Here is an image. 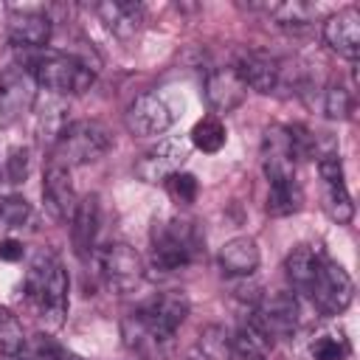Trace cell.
<instances>
[{"label": "cell", "mask_w": 360, "mask_h": 360, "mask_svg": "<svg viewBox=\"0 0 360 360\" xmlns=\"http://www.w3.org/2000/svg\"><path fill=\"white\" fill-rule=\"evenodd\" d=\"M25 295L48 326H62L68 315V273L51 250H39L25 270Z\"/></svg>", "instance_id": "obj_1"}, {"label": "cell", "mask_w": 360, "mask_h": 360, "mask_svg": "<svg viewBox=\"0 0 360 360\" xmlns=\"http://www.w3.org/2000/svg\"><path fill=\"white\" fill-rule=\"evenodd\" d=\"M152 264L155 270L174 273L202 253V233L194 219L172 217L152 225Z\"/></svg>", "instance_id": "obj_2"}, {"label": "cell", "mask_w": 360, "mask_h": 360, "mask_svg": "<svg viewBox=\"0 0 360 360\" xmlns=\"http://www.w3.org/2000/svg\"><path fill=\"white\" fill-rule=\"evenodd\" d=\"M31 73L39 87L56 93V96H76L90 90L96 79V68L90 59L76 56V53H59V51H45L31 59Z\"/></svg>", "instance_id": "obj_3"}, {"label": "cell", "mask_w": 360, "mask_h": 360, "mask_svg": "<svg viewBox=\"0 0 360 360\" xmlns=\"http://www.w3.org/2000/svg\"><path fill=\"white\" fill-rule=\"evenodd\" d=\"M112 146V135L107 132L104 124L98 121H70L59 141L53 143V158L51 163H59V166H84V163H93L98 158L107 155V149Z\"/></svg>", "instance_id": "obj_4"}, {"label": "cell", "mask_w": 360, "mask_h": 360, "mask_svg": "<svg viewBox=\"0 0 360 360\" xmlns=\"http://www.w3.org/2000/svg\"><path fill=\"white\" fill-rule=\"evenodd\" d=\"M96 270L110 292L127 295L143 278V259L135 248H129L124 242H112L96 253Z\"/></svg>", "instance_id": "obj_5"}, {"label": "cell", "mask_w": 360, "mask_h": 360, "mask_svg": "<svg viewBox=\"0 0 360 360\" xmlns=\"http://www.w3.org/2000/svg\"><path fill=\"white\" fill-rule=\"evenodd\" d=\"M307 295H309V301L315 304V309L321 315H340V312L349 309V304L354 298V284L338 262L323 259V264H321L312 287L307 290Z\"/></svg>", "instance_id": "obj_6"}, {"label": "cell", "mask_w": 360, "mask_h": 360, "mask_svg": "<svg viewBox=\"0 0 360 360\" xmlns=\"http://www.w3.org/2000/svg\"><path fill=\"white\" fill-rule=\"evenodd\" d=\"M298 318H301V307H298V298L287 290H276V292H267L256 301V309H253V323L270 338H290L295 329H298Z\"/></svg>", "instance_id": "obj_7"}, {"label": "cell", "mask_w": 360, "mask_h": 360, "mask_svg": "<svg viewBox=\"0 0 360 360\" xmlns=\"http://www.w3.org/2000/svg\"><path fill=\"white\" fill-rule=\"evenodd\" d=\"M37 79L25 65H8L0 73V124H11L25 115L37 98Z\"/></svg>", "instance_id": "obj_8"}, {"label": "cell", "mask_w": 360, "mask_h": 360, "mask_svg": "<svg viewBox=\"0 0 360 360\" xmlns=\"http://www.w3.org/2000/svg\"><path fill=\"white\" fill-rule=\"evenodd\" d=\"M188 309H191V304L183 290H163V292L152 295L149 301H143L141 307H135L138 318L163 338H174V332L186 321Z\"/></svg>", "instance_id": "obj_9"}, {"label": "cell", "mask_w": 360, "mask_h": 360, "mask_svg": "<svg viewBox=\"0 0 360 360\" xmlns=\"http://www.w3.org/2000/svg\"><path fill=\"white\" fill-rule=\"evenodd\" d=\"M174 112L158 93H141L124 112V124L135 138H152L172 127Z\"/></svg>", "instance_id": "obj_10"}, {"label": "cell", "mask_w": 360, "mask_h": 360, "mask_svg": "<svg viewBox=\"0 0 360 360\" xmlns=\"http://www.w3.org/2000/svg\"><path fill=\"white\" fill-rule=\"evenodd\" d=\"M186 160H188V141L166 138L141 155V160L135 163V174L143 183H160V180H169L172 174H177Z\"/></svg>", "instance_id": "obj_11"}, {"label": "cell", "mask_w": 360, "mask_h": 360, "mask_svg": "<svg viewBox=\"0 0 360 360\" xmlns=\"http://www.w3.org/2000/svg\"><path fill=\"white\" fill-rule=\"evenodd\" d=\"M42 202H45V211L56 222H70L79 200H76V191H73V180H70V169L68 166L48 163L45 177H42Z\"/></svg>", "instance_id": "obj_12"}, {"label": "cell", "mask_w": 360, "mask_h": 360, "mask_svg": "<svg viewBox=\"0 0 360 360\" xmlns=\"http://www.w3.org/2000/svg\"><path fill=\"white\" fill-rule=\"evenodd\" d=\"M121 338H124V346L132 354L143 357V360H166L172 354V343H174V338H163L155 329H149L138 318L135 309L124 315V321H121Z\"/></svg>", "instance_id": "obj_13"}, {"label": "cell", "mask_w": 360, "mask_h": 360, "mask_svg": "<svg viewBox=\"0 0 360 360\" xmlns=\"http://www.w3.org/2000/svg\"><path fill=\"white\" fill-rule=\"evenodd\" d=\"M323 42L343 59L354 62L360 56V11L354 6L340 8L323 22Z\"/></svg>", "instance_id": "obj_14"}, {"label": "cell", "mask_w": 360, "mask_h": 360, "mask_svg": "<svg viewBox=\"0 0 360 360\" xmlns=\"http://www.w3.org/2000/svg\"><path fill=\"white\" fill-rule=\"evenodd\" d=\"M233 70L239 73L242 84L256 93H276L281 84V65L262 51H245L239 53Z\"/></svg>", "instance_id": "obj_15"}, {"label": "cell", "mask_w": 360, "mask_h": 360, "mask_svg": "<svg viewBox=\"0 0 360 360\" xmlns=\"http://www.w3.org/2000/svg\"><path fill=\"white\" fill-rule=\"evenodd\" d=\"M202 90H205V101H208V107H211L214 112H231V110H236V107L245 101V96H248V87L242 84V79H239V73L233 70V65H231V68H214V70L205 76Z\"/></svg>", "instance_id": "obj_16"}, {"label": "cell", "mask_w": 360, "mask_h": 360, "mask_svg": "<svg viewBox=\"0 0 360 360\" xmlns=\"http://www.w3.org/2000/svg\"><path fill=\"white\" fill-rule=\"evenodd\" d=\"M98 20L107 25L110 34H115L118 39H132L141 28H143V6L135 0H104L96 6Z\"/></svg>", "instance_id": "obj_17"}, {"label": "cell", "mask_w": 360, "mask_h": 360, "mask_svg": "<svg viewBox=\"0 0 360 360\" xmlns=\"http://www.w3.org/2000/svg\"><path fill=\"white\" fill-rule=\"evenodd\" d=\"M98 222H101L98 194H84L76 202V211L70 217V239H73V250L79 256H87L93 250V242H96V233H98Z\"/></svg>", "instance_id": "obj_18"}, {"label": "cell", "mask_w": 360, "mask_h": 360, "mask_svg": "<svg viewBox=\"0 0 360 360\" xmlns=\"http://www.w3.org/2000/svg\"><path fill=\"white\" fill-rule=\"evenodd\" d=\"M259 267V245L250 236H233L219 248V270L231 278H248Z\"/></svg>", "instance_id": "obj_19"}, {"label": "cell", "mask_w": 360, "mask_h": 360, "mask_svg": "<svg viewBox=\"0 0 360 360\" xmlns=\"http://www.w3.org/2000/svg\"><path fill=\"white\" fill-rule=\"evenodd\" d=\"M8 39L17 48H45L51 39V20L39 11H17L8 17Z\"/></svg>", "instance_id": "obj_20"}, {"label": "cell", "mask_w": 360, "mask_h": 360, "mask_svg": "<svg viewBox=\"0 0 360 360\" xmlns=\"http://www.w3.org/2000/svg\"><path fill=\"white\" fill-rule=\"evenodd\" d=\"M323 259H326V256H323L318 248H312V245H298V248L287 256V262H284V270H287L290 284H292L298 292L307 295V290L312 287V281H315V276H318Z\"/></svg>", "instance_id": "obj_21"}, {"label": "cell", "mask_w": 360, "mask_h": 360, "mask_svg": "<svg viewBox=\"0 0 360 360\" xmlns=\"http://www.w3.org/2000/svg\"><path fill=\"white\" fill-rule=\"evenodd\" d=\"M270 349H273V340L253 321L242 323L231 338V354L239 360H267Z\"/></svg>", "instance_id": "obj_22"}, {"label": "cell", "mask_w": 360, "mask_h": 360, "mask_svg": "<svg viewBox=\"0 0 360 360\" xmlns=\"http://www.w3.org/2000/svg\"><path fill=\"white\" fill-rule=\"evenodd\" d=\"M262 11H267V17H270L276 25L290 28V31H301V28H307V25L315 20V14H318V8H315V6L301 3V0L264 3V6H262Z\"/></svg>", "instance_id": "obj_23"}, {"label": "cell", "mask_w": 360, "mask_h": 360, "mask_svg": "<svg viewBox=\"0 0 360 360\" xmlns=\"http://www.w3.org/2000/svg\"><path fill=\"white\" fill-rule=\"evenodd\" d=\"M228 357H231V335L217 323L205 326L186 354V360H228Z\"/></svg>", "instance_id": "obj_24"}, {"label": "cell", "mask_w": 360, "mask_h": 360, "mask_svg": "<svg viewBox=\"0 0 360 360\" xmlns=\"http://www.w3.org/2000/svg\"><path fill=\"white\" fill-rule=\"evenodd\" d=\"M301 202H304V191H301V186L295 180H290V183L270 186L264 211L270 217H290V214H295L301 208Z\"/></svg>", "instance_id": "obj_25"}, {"label": "cell", "mask_w": 360, "mask_h": 360, "mask_svg": "<svg viewBox=\"0 0 360 360\" xmlns=\"http://www.w3.org/2000/svg\"><path fill=\"white\" fill-rule=\"evenodd\" d=\"M8 360H73V354H68L53 338L34 335V338H25L22 349Z\"/></svg>", "instance_id": "obj_26"}, {"label": "cell", "mask_w": 360, "mask_h": 360, "mask_svg": "<svg viewBox=\"0 0 360 360\" xmlns=\"http://www.w3.org/2000/svg\"><path fill=\"white\" fill-rule=\"evenodd\" d=\"M225 141H228L225 124L219 118H214V115L200 118L194 124V129H191V143L197 149H202V152H219L225 146Z\"/></svg>", "instance_id": "obj_27"}, {"label": "cell", "mask_w": 360, "mask_h": 360, "mask_svg": "<svg viewBox=\"0 0 360 360\" xmlns=\"http://www.w3.org/2000/svg\"><path fill=\"white\" fill-rule=\"evenodd\" d=\"M323 211H326V217L335 219L338 225L352 222V217H354V202H352V194L346 191V183H332V186H326V191H323Z\"/></svg>", "instance_id": "obj_28"}, {"label": "cell", "mask_w": 360, "mask_h": 360, "mask_svg": "<svg viewBox=\"0 0 360 360\" xmlns=\"http://www.w3.org/2000/svg\"><path fill=\"white\" fill-rule=\"evenodd\" d=\"M68 124L70 121H65V107L59 101L56 104H48V110H42L39 112V121H37V138H39V143L53 149V143L59 141V135H62V129Z\"/></svg>", "instance_id": "obj_29"}, {"label": "cell", "mask_w": 360, "mask_h": 360, "mask_svg": "<svg viewBox=\"0 0 360 360\" xmlns=\"http://www.w3.org/2000/svg\"><path fill=\"white\" fill-rule=\"evenodd\" d=\"M25 343V332L22 323L17 321V315L6 307H0V352L6 357H14Z\"/></svg>", "instance_id": "obj_30"}, {"label": "cell", "mask_w": 360, "mask_h": 360, "mask_svg": "<svg viewBox=\"0 0 360 360\" xmlns=\"http://www.w3.org/2000/svg\"><path fill=\"white\" fill-rule=\"evenodd\" d=\"M31 217V205L25 197L8 194L0 197V228H22Z\"/></svg>", "instance_id": "obj_31"}, {"label": "cell", "mask_w": 360, "mask_h": 360, "mask_svg": "<svg viewBox=\"0 0 360 360\" xmlns=\"http://www.w3.org/2000/svg\"><path fill=\"white\" fill-rule=\"evenodd\" d=\"M284 129H287V143H290V155H292V160H307V158L315 155V149H318V138H315L307 127L292 124V127H284Z\"/></svg>", "instance_id": "obj_32"}, {"label": "cell", "mask_w": 360, "mask_h": 360, "mask_svg": "<svg viewBox=\"0 0 360 360\" xmlns=\"http://www.w3.org/2000/svg\"><path fill=\"white\" fill-rule=\"evenodd\" d=\"M323 112H326L329 118H335V121L349 118V112H352V93H349V90H346L340 82H332V84L326 87Z\"/></svg>", "instance_id": "obj_33"}, {"label": "cell", "mask_w": 360, "mask_h": 360, "mask_svg": "<svg viewBox=\"0 0 360 360\" xmlns=\"http://www.w3.org/2000/svg\"><path fill=\"white\" fill-rule=\"evenodd\" d=\"M309 352L312 360H343L349 354V340L343 335H321Z\"/></svg>", "instance_id": "obj_34"}, {"label": "cell", "mask_w": 360, "mask_h": 360, "mask_svg": "<svg viewBox=\"0 0 360 360\" xmlns=\"http://www.w3.org/2000/svg\"><path fill=\"white\" fill-rule=\"evenodd\" d=\"M28 166H31L28 149H25V146L11 149L8 158H6V180H8V183H22V180L28 177Z\"/></svg>", "instance_id": "obj_35"}, {"label": "cell", "mask_w": 360, "mask_h": 360, "mask_svg": "<svg viewBox=\"0 0 360 360\" xmlns=\"http://www.w3.org/2000/svg\"><path fill=\"white\" fill-rule=\"evenodd\" d=\"M197 188H200V186H197V177L188 174V172H177V174L169 177V191H172V197L180 200V202H194Z\"/></svg>", "instance_id": "obj_36"}, {"label": "cell", "mask_w": 360, "mask_h": 360, "mask_svg": "<svg viewBox=\"0 0 360 360\" xmlns=\"http://www.w3.org/2000/svg\"><path fill=\"white\" fill-rule=\"evenodd\" d=\"M318 172H321V180L323 186H332V183H343V163L338 155H323L318 160Z\"/></svg>", "instance_id": "obj_37"}, {"label": "cell", "mask_w": 360, "mask_h": 360, "mask_svg": "<svg viewBox=\"0 0 360 360\" xmlns=\"http://www.w3.org/2000/svg\"><path fill=\"white\" fill-rule=\"evenodd\" d=\"M0 259H3V262H20V259H22V242H17V239H3V242H0Z\"/></svg>", "instance_id": "obj_38"}]
</instances>
